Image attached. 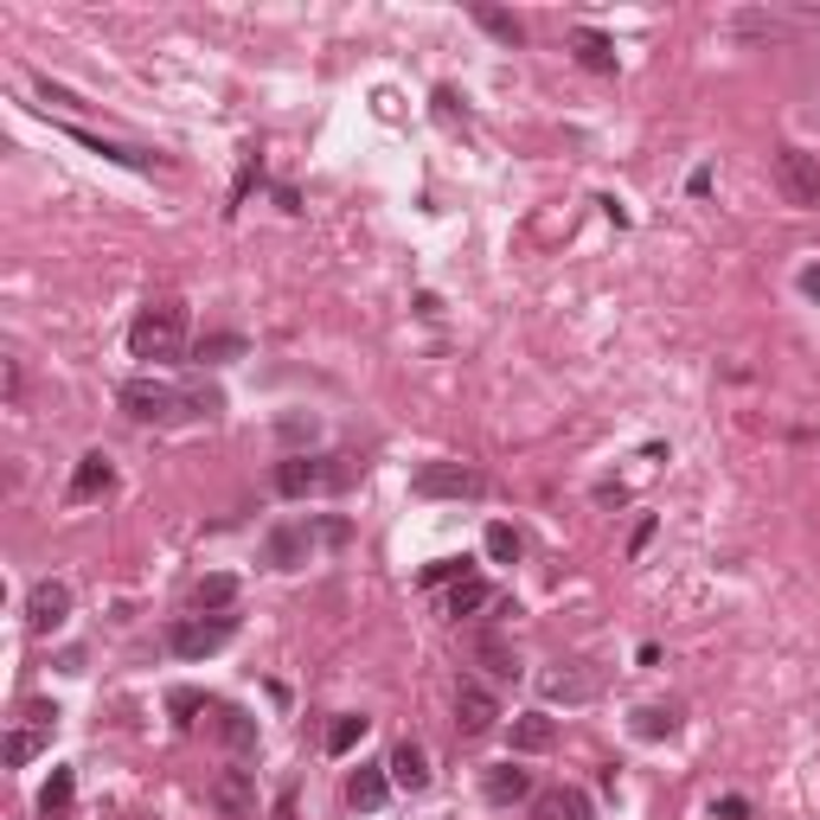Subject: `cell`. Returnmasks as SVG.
<instances>
[{
	"mask_svg": "<svg viewBox=\"0 0 820 820\" xmlns=\"http://www.w3.org/2000/svg\"><path fill=\"white\" fill-rule=\"evenodd\" d=\"M487 551H494L500 564H512L519 558V533H512V526H487Z\"/></svg>",
	"mask_w": 820,
	"mask_h": 820,
	"instance_id": "836d02e7",
	"label": "cell"
},
{
	"mask_svg": "<svg viewBox=\"0 0 820 820\" xmlns=\"http://www.w3.org/2000/svg\"><path fill=\"white\" fill-rule=\"evenodd\" d=\"M39 750H46V731H26V724H20V731H7V763H13V769H26Z\"/></svg>",
	"mask_w": 820,
	"mask_h": 820,
	"instance_id": "4dcf8cb0",
	"label": "cell"
},
{
	"mask_svg": "<svg viewBox=\"0 0 820 820\" xmlns=\"http://www.w3.org/2000/svg\"><path fill=\"white\" fill-rule=\"evenodd\" d=\"M39 814H46V820L71 814V769H51V782L39 789Z\"/></svg>",
	"mask_w": 820,
	"mask_h": 820,
	"instance_id": "d4e9b609",
	"label": "cell"
},
{
	"mask_svg": "<svg viewBox=\"0 0 820 820\" xmlns=\"http://www.w3.org/2000/svg\"><path fill=\"white\" fill-rule=\"evenodd\" d=\"M507 743L519 750V756H538V750H551V743H558V718H545V712L512 718V724H507Z\"/></svg>",
	"mask_w": 820,
	"mask_h": 820,
	"instance_id": "4fadbf2b",
	"label": "cell"
},
{
	"mask_svg": "<svg viewBox=\"0 0 820 820\" xmlns=\"http://www.w3.org/2000/svg\"><path fill=\"white\" fill-rule=\"evenodd\" d=\"M436 123H456V90H436Z\"/></svg>",
	"mask_w": 820,
	"mask_h": 820,
	"instance_id": "8d00e7d4",
	"label": "cell"
},
{
	"mask_svg": "<svg viewBox=\"0 0 820 820\" xmlns=\"http://www.w3.org/2000/svg\"><path fill=\"white\" fill-rule=\"evenodd\" d=\"M673 731H680L673 705H641L635 712V738H673Z\"/></svg>",
	"mask_w": 820,
	"mask_h": 820,
	"instance_id": "f1b7e54d",
	"label": "cell"
},
{
	"mask_svg": "<svg viewBox=\"0 0 820 820\" xmlns=\"http://www.w3.org/2000/svg\"><path fill=\"white\" fill-rule=\"evenodd\" d=\"M218 731H225L231 750H256V718L237 712V705H218Z\"/></svg>",
	"mask_w": 820,
	"mask_h": 820,
	"instance_id": "484cf974",
	"label": "cell"
},
{
	"mask_svg": "<svg viewBox=\"0 0 820 820\" xmlns=\"http://www.w3.org/2000/svg\"><path fill=\"white\" fill-rule=\"evenodd\" d=\"M123 410L135 417V423H174V417H179V391L167 379H148V372H141V379L123 384Z\"/></svg>",
	"mask_w": 820,
	"mask_h": 820,
	"instance_id": "8992f818",
	"label": "cell"
},
{
	"mask_svg": "<svg viewBox=\"0 0 820 820\" xmlns=\"http://www.w3.org/2000/svg\"><path fill=\"white\" fill-rule=\"evenodd\" d=\"M276 436H282V449L308 456V449H314V436H321V423H314V417H302V410H289V417H276Z\"/></svg>",
	"mask_w": 820,
	"mask_h": 820,
	"instance_id": "cb8c5ba5",
	"label": "cell"
},
{
	"mask_svg": "<svg viewBox=\"0 0 820 820\" xmlns=\"http://www.w3.org/2000/svg\"><path fill=\"white\" fill-rule=\"evenodd\" d=\"M801 295H814V302H820V263H808V270H801Z\"/></svg>",
	"mask_w": 820,
	"mask_h": 820,
	"instance_id": "74e56055",
	"label": "cell"
},
{
	"mask_svg": "<svg viewBox=\"0 0 820 820\" xmlns=\"http://www.w3.org/2000/svg\"><path fill=\"white\" fill-rule=\"evenodd\" d=\"M65 135H71V141H84L90 154H102V160H116V167H154V154H148V148H123V141H102V135H90V128H71V123H65Z\"/></svg>",
	"mask_w": 820,
	"mask_h": 820,
	"instance_id": "ac0fdd59",
	"label": "cell"
},
{
	"mask_svg": "<svg viewBox=\"0 0 820 820\" xmlns=\"http://www.w3.org/2000/svg\"><path fill=\"white\" fill-rule=\"evenodd\" d=\"M308 551H314V533H308V526H276V533L263 538L270 570H295V564H308Z\"/></svg>",
	"mask_w": 820,
	"mask_h": 820,
	"instance_id": "30bf717a",
	"label": "cell"
},
{
	"mask_svg": "<svg viewBox=\"0 0 820 820\" xmlns=\"http://www.w3.org/2000/svg\"><path fill=\"white\" fill-rule=\"evenodd\" d=\"M128 353L148 359V365H174V359H186L193 346H186V302H148L135 321H128Z\"/></svg>",
	"mask_w": 820,
	"mask_h": 820,
	"instance_id": "6da1fadb",
	"label": "cell"
},
{
	"mask_svg": "<svg viewBox=\"0 0 820 820\" xmlns=\"http://www.w3.org/2000/svg\"><path fill=\"white\" fill-rule=\"evenodd\" d=\"M500 724V699L481 686V680H461L456 686V731L461 738H487Z\"/></svg>",
	"mask_w": 820,
	"mask_h": 820,
	"instance_id": "ba28073f",
	"label": "cell"
},
{
	"mask_svg": "<svg viewBox=\"0 0 820 820\" xmlns=\"http://www.w3.org/2000/svg\"><path fill=\"white\" fill-rule=\"evenodd\" d=\"M109 487H116V468H109L102 449L77 456V475H71V500H77V507H84V500H97V494H109Z\"/></svg>",
	"mask_w": 820,
	"mask_h": 820,
	"instance_id": "5bb4252c",
	"label": "cell"
},
{
	"mask_svg": "<svg viewBox=\"0 0 820 820\" xmlns=\"http://www.w3.org/2000/svg\"><path fill=\"white\" fill-rule=\"evenodd\" d=\"M359 481L353 456H289L276 461V494L289 500H314V494H346Z\"/></svg>",
	"mask_w": 820,
	"mask_h": 820,
	"instance_id": "7a4b0ae2",
	"label": "cell"
},
{
	"mask_svg": "<svg viewBox=\"0 0 820 820\" xmlns=\"http://www.w3.org/2000/svg\"><path fill=\"white\" fill-rule=\"evenodd\" d=\"M468 577V558H436V564H423V584H461Z\"/></svg>",
	"mask_w": 820,
	"mask_h": 820,
	"instance_id": "1f68e13d",
	"label": "cell"
},
{
	"mask_svg": "<svg viewBox=\"0 0 820 820\" xmlns=\"http://www.w3.org/2000/svg\"><path fill=\"white\" fill-rule=\"evenodd\" d=\"M212 801H218L231 820H251V814H256V782H251V769H225V775L212 782Z\"/></svg>",
	"mask_w": 820,
	"mask_h": 820,
	"instance_id": "8fae6325",
	"label": "cell"
},
{
	"mask_svg": "<svg viewBox=\"0 0 820 820\" xmlns=\"http://www.w3.org/2000/svg\"><path fill=\"white\" fill-rule=\"evenodd\" d=\"M71 622V584L65 577H39L32 596H26V628L32 635H51V628H65Z\"/></svg>",
	"mask_w": 820,
	"mask_h": 820,
	"instance_id": "52a82bcc",
	"label": "cell"
},
{
	"mask_svg": "<svg viewBox=\"0 0 820 820\" xmlns=\"http://www.w3.org/2000/svg\"><path fill=\"white\" fill-rule=\"evenodd\" d=\"M775 186H782V199H789V205L814 212V205H820V160L808 148H782V154H775Z\"/></svg>",
	"mask_w": 820,
	"mask_h": 820,
	"instance_id": "5b68a950",
	"label": "cell"
},
{
	"mask_svg": "<svg viewBox=\"0 0 820 820\" xmlns=\"http://www.w3.org/2000/svg\"><path fill=\"white\" fill-rule=\"evenodd\" d=\"M32 90H39L46 102H65V109H77V102H84L77 90H65V84H51V77H32Z\"/></svg>",
	"mask_w": 820,
	"mask_h": 820,
	"instance_id": "e575fe53",
	"label": "cell"
},
{
	"mask_svg": "<svg viewBox=\"0 0 820 820\" xmlns=\"http://www.w3.org/2000/svg\"><path fill=\"white\" fill-rule=\"evenodd\" d=\"M533 820H589V794L584 789H538L533 794Z\"/></svg>",
	"mask_w": 820,
	"mask_h": 820,
	"instance_id": "9a60e30c",
	"label": "cell"
},
{
	"mask_svg": "<svg viewBox=\"0 0 820 820\" xmlns=\"http://www.w3.org/2000/svg\"><path fill=\"white\" fill-rule=\"evenodd\" d=\"M475 20H481L500 46H519V39H526V26L512 20V13H500V7H475Z\"/></svg>",
	"mask_w": 820,
	"mask_h": 820,
	"instance_id": "f546056e",
	"label": "cell"
},
{
	"mask_svg": "<svg viewBox=\"0 0 820 820\" xmlns=\"http://www.w3.org/2000/svg\"><path fill=\"white\" fill-rule=\"evenodd\" d=\"M487 603H494V589L481 584V577H461L456 589H449V596H442V615H475V609H487Z\"/></svg>",
	"mask_w": 820,
	"mask_h": 820,
	"instance_id": "603a6c76",
	"label": "cell"
},
{
	"mask_svg": "<svg viewBox=\"0 0 820 820\" xmlns=\"http://www.w3.org/2000/svg\"><path fill=\"white\" fill-rule=\"evenodd\" d=\"M468 647H475V661H481L487 673H494V680H519V654H512V647H507L500 635H475Z\"/></svg>",
	"mask_w": 820,
	"mask_h": 820,
	"instance_id": "ffe728a7",
	"label": "cell"
},
{
	"mask_svg": "<svg viewBox=\"0 0 820 820\" xmlns=\"http://www.w3.org/2000/svg\"><path fill=\"white\" fill-rule=\"evenodd\" d=\"M545 699H558V705H589V699H596V673L558 666V673H545Z\"/></svg>",
	"mask_w": 820,
	"mask_h": 820,
	"instance_id": "e0dca14e",
	"label": "cell"
},
{
	"mask_svg": "<svg viewBox=\"0 0 820 820\" xmlns=\"http://www.w3.org/2000/svg\"><path fill=\"white\" fill-rule=\"evenodd\" d=\"M231 603H237V577H225V570L199 577V589H193V609L199 615H225Z\"/></svg>",
	"mask_w": 820,
	"mask_h": 820,
	"instance_id": "44dd1931",
	"label": "cell"
},
{
	"mask_svg": "<svg viewBox=\"0 0 820 820\" xmlns=\"http://www.w3.org/2000/svg\"><path fill=\"white\" fill-rule=\"evenodd\" d=\"M410 494H417V500H481L487 475L468 468V461H423V468L410 475Z\"/></svg>",
	"mask_w": 820,
	"mask_h": 820,
	"instance_id": "3957f363",
	"label": "cell"
},
{
	"mask_svg": "<svg viewBox=\"0 0 820 820\" xmlns=\"http://www.w3.org/2000/svg\"><path fill=\"white\" fill-rule=\"evenodd\" d=\"M231 635H237V615H179L174 628H167V647H174L179 661H205Z\"/></svg>",
	"mask_w": 820,
	"mask_h": 820,
	"instance_id": "277c9868",
	"label": "cell"
},
{
	"mask_svg": "<svg viewBox=\"0 0 820 820\" xmlns=\"http://www.w3.org/2000/svg\"><path fill=\"white\" fill-rule=\"evenodd\" d=\"M167 712H174L179 724H193V712H205V692H193V686H179V692H167Z\"/></svg>",
	"mask_w": 820,
	"mask_h": 820,
	"instance_id": "d6a6232c",
	"label": "cell"
},
{
	"mask_svg": "<svg viewBox=\"0 0 820 820\" xmlns=\"http://www.w3.org/2000/svg\"><path fill=\"white\" fill-rule=\"evenodd\" d=\"M384 794H391V769H384V763H359L353 775H346V801H353L359 814L384 808Z\"/></svg>",
	"mask_w": 820,
	"mask_h": 820,
	"instance_id": "7c38bea8",
	"label": "cell"
},
{
	"mask_svg": "<svg viewBox=\"0 0 820 820\" xmlns=\"http://www.w3.org/2000/svg\"><path fill=\"white\" fill-rule=\"evenodd\" d=\"M384 769H391V782H398V789H410V794H423L430 789V763H423V750H417V743H398V750H391V756H384Z\"/></svg>",
	"mask_w": 820,
	"mask_h": 820,
	"instance_id": "2e32d148",
	"label": "cell"
},
{
	"mask_svg": "<svg viewBox=\"0 0 820 820\" xmlns=\"http://www.w3.org/2000/svg\"><path fill=\"white\" fill-rule=\"evenodd\" d=\"M244 353H251L244 333H199V340H193V359H199V365H231V359H244Z\"/></svg>",
	"mask_w": 820,
	"mask_h": 820,
	"instance_id": "d6986e66",
	"label": "cell"
},
{
	"mask_svg": "<svg viewBox=\"0 0 820 820\" xmlns=\"http://www.w3.org/2000/svg\"><path fill=\"white\" fill-rule=\"evenodd\" d=\"M712 814H718V820H750V801H743V794H724Z\"/></svg>",
	"mask_w": 820,
	"mask_h": 820,
	"instance_id": "d590c367",
	"label": "cell"
},
{
	"mask_svg": "<svg viewBox=\"0 0 820 820\" xmlns=\"http://www.w3.org/2000/svg\"><path fill=\"white\" fill-rule=\"evenodd\" d=\"M365 731H372V718H359V712L333 718V724H328V756H346V750H353V743L365 738Z\"/></svg>",
	"mask_w": 820,
	"mask_h": 820,
	"instance_id": "4316f807",
	"label": "cell"
},
{
	"mask_svg": "<svg viewBox=\"0 0 820 820\" xmlns=\"http://www.w3.org/2000/svg\"><path fill=\"white\" fill-rule=\"evenodd\" d=\"M225 410V391L218 384H193V391H179V417H218Z\"/></svg>",
	"mask_w": 820,
	"mask_h": 820,
	"instance_id": "83f0119b",
	"label": "cell"
},
{
	"mask_svg": "<svg viewBox=\"0 0 820 820\" xmlns=\"http://www.w3.org/2000/svg\"><path fill=\"white\" fill-rule=\"evenodd\" d=\"M570 51H577V65H584V71H615V46L603 39V32H589V26L570 32Z\"/></svg>",
	"mask_w": 820,
	"mask_h": 820,
	"instance_id": "7402d4cb",
	"label": "cell"
},
{
	"mask_svg": "<svg viewBox=\"0 0 820 820\" xmlns=\"http://www.w3.org/2000/svg\"><path fill=\"white\" fill-rule=\"evenodd\" d=\"M481 794L494 801V808L533 801V769H519V763H494V769H481Z\"/></svg>",
	"mask_w": 820,
	"mask_h": 820,
	"instance_id": "9c48e42d",
	"label": "cell"
}]
</instances>
